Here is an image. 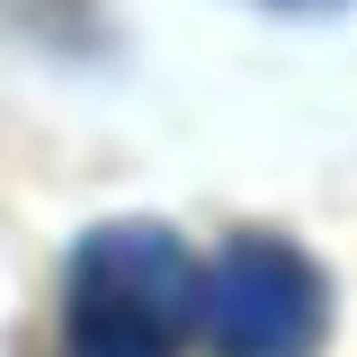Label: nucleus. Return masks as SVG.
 <instances>
[{
    "instance_id": "nucleus-1",
    "label": "nucleus",
    "mask_w": 357,
    "mask_h": 357,
    "mask_svg": "<svg viewBox=\"0 0 357 357\" xmlns=\"http://www.w3.org/2000/svg\"><path fill=\"white\" fill-rule=\"evenodd\" d=\"M206 268L170 223H98L63 277V357H178Z\"/></svg>"
},
{
    "instance_id": "nucleus-2",
    "label": "nucleus",
    "mask_w": 357,
    "mask_h": 357,
    "mask_svg": "<svg viewBox=\"0 0 357 357\" xmlns=\"http://www.w3.org/2000/svg\"><path fill=\"white\" fill-rule=\"evenodd\" d=\"M321 321H331V286L295 241L241 232V241L215 250L206 304H197V331H206L215 357H312Z\"/></svg>"
},
{
    "instance_id": "nucleus-3",
    "label": "nucleus",
    "mask_w": 357,
    "mask_h": 357,
    "mask_svg": "<svg viewBox=\"0 0 357 357\" xmlns=\"http://www.w3.org/2000/svg\"><path fill=\"white\" fill-rule=\"evenodd\" d=\"M277 9H331V0H277Z\"/></svg>"
}]
</instances>
